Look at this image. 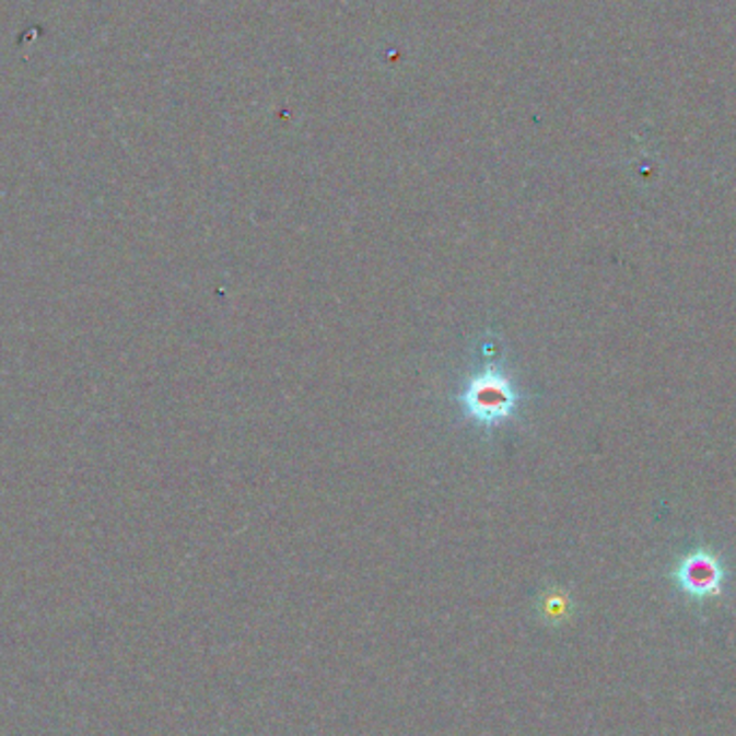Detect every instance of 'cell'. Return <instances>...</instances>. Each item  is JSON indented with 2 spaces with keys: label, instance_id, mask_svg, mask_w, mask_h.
<instances>
[{
  "label": "cell",
  "instance_id": "cell-2",
  "mask_svg": "<svg viewBox=\"0 0 736 736\" xmlns=\"http://www.w3.org/2000/svg\"><path fill=\"white\" fill-rule=\"evenodd\" d=\"M674 580L685 595L693 599H713L722 595L726 569L709 549H696L676 564Z\"/></svg>",
  "mask_w": 736,
  "mask_h": 736
},
{
  "label": "cell",
  "instance_id": "cell-1",
  "mask_svg": "<svg viewBox=\"0 0 736 736\" xmlns=\"http://www.w3.org/2000/svg\"><path fill=\"white\" fill-rule=\"evenodd\" d=\"M459 405L474 424L493 429L513 418L519 405V390L504 371L487 364L466 382Z\"/></svg>",
  "mask_w": 736,
  "mask_h": 736
}]
</instances>
